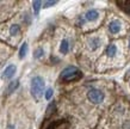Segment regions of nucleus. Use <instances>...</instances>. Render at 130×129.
<instances>
[{
	"label": "nucleus",
	"instance_id": "1",
	"mask_svg": "<svg viewBox=\"0 0 130 129\" xmlns=\"http://www.w3.org/2000/svg\"><path fill=\"white\" fill-rule=\"evenodd\" d=\"M44 90H45V81L41 75H36L31 79V84H30V92L31 96L35 98V101H40L43 97Z\"/></svg>",
	"mask_w": 130,
	"mask_h": 129
},
{
	"label": "nucleus",
	"instance_id": "2",
	"mask_svg": "<svg viewBox=\"0 0 130 129\" xmlns=\"http://www.w3.org/2000/svg\"><path fill=\"white\" fill-rule=\"evenodd\" d=\"M83 78V72L74 66H68L61 72L60 79L64 82H72V81H78Z\"/></svg>",
	"mask_w": 130,
	"mask_h": 129
},
{
	"label": "nucleus",
	"instance_id": "3",
	"mask_svg": "<svg viewBox=\"0 0 130 129\" xmlns=\"http://www.w3.org/2000/svg\"><path fill=\"white\" fill-rule=\"evenodd\" d=\"M87 98H88V101L91 103H93V104H102L104 102V99H105V93L103 92L102 90H99V89H94V87H92L88 90L87 92Z\"/></svg>",
	"mask_w": 130,
	"mask_h": 129
},
{
	"label": "nucleus",
	"instance_id": "4",
	"mask_svg": "<svg viewBox=\"0 0 130 129\" xmlns=\"http://www.w3.org/2000/svg\"><path fill=\"white\" fill-rule=\"evenodd\" d=\"M68 128H69L68 121H66V120H56V121L50 122L45 129H68Z\"/></svg>",
	"mask_w": 130,
	"mask_h": 129
},
{
	"label": "nucleus",
	"instance_id": "5",
	"mask_svg": "<svg viewBox=\"0 0 130 129\" xmlns=\"http://www.w3.org/2000/svg\"><path fill=\"white\" fill-rule=\"evenodd\" d=\"M17 72V67L14 65H8L6 68L4 69L3 72V74H1V79H4V80H8V79H11L14 77Z\"/></svg>",
	"mask_w": 130,
	"mask_h": 129
},
{
	"label": "nucleus",
	"instance_id": "6",
	"mask_svg": "<svg viewBox=\"0 0 130 129\" xmlns=\"http://www.w3.org/2000/svg\"><path fill=\"white\" fill-rule=\"evenodd\" d=\"M99 18V11L92 8V10H88V11L85 13V20L87 22H94Z\"/></svg>",
	"mask_w": 130,
	"mask_h": 129
},
{
	"label": "nucleus",
	"instance_id": "7",
	"mask_svg": "<svg viewBox=\"0 0 130 129\" xmlns=\"http://www.w3.org/2000/svg\"><path fill=\"white\" fill-rule=\"evenodd\" d=\"M121 29H122V23L119 20H112L109 24V31L111 34H113V35L115 34H118L121 31Z\"/></svg>",
	"mask_w": 130,
	"mask_h": 129
},
{
	"label": "nucleus",
	"instance_id": "8",
	"mask_svg": "<svg viewBox=\"0 0 130 129\" xmlns=\"http://www.w3.org/2000/svg\"><path fill=\"white\" fill-rule=\"evenodd\" d=\"M102 46V41L99 37H92V38L88 41V47H90L91 51H95L97 49H99Z\"/></svg>",
	"mask_w": 130,
	"mask_h": 129
},
{
	"label": "nucleus",
	"instance_id": "9",
	"mask_svg": "<svg viewBox=\"0 0 130 129\" xmlns=\"http://www.w3.org/2000/svg\"><path fill=\"white\" fill-rule=\"evenodd\" d=\"M117 51H118V49H117V47H116L115 44H109L106 47L105 54H106L107 58H115L116 54H117Z\"/></svg>",
	"mask_w": 130,
	"mask_h": 129
},
{
	"label": "nucleus",
	"instance_id": "10",
	"mask_svg": "<svg viewBox=\"0 0 130 129\" xmlns=\"http://www.w3.org/2000/svg\"><path fill=\"white\" fill-rule=\"evenodd\" d=\"M68 51H69V42H68V39H62L61 44H60V53L64 55Z\"/></svg>",
	"mask_w": 130,
	"mask_h": 129
},
{
	"label": "nucleus",
	"instance_id": "11",
	"mask_svg": "<svg viewBox=\"0 0 130 129\" xmlns=\"http://www.w3.org/2000/svg\"><path fill=\"white\" fill-rule=\"evenodd\" d=\"M18 86H19V80H12L7 86V93H12V92H14V91L18 89Z\"/></svg>",
	"mask_w": 130,
	"mask_h": 129
},
{
	"label": "nucleus",
	"instance_id": "12",
	"mask_svg": "<svg viewBox=\"0 0 130 129\" xmlns=\"http://www.w3.org/2000/svg\"><path fill=\"white\" fill-rule=\"evenodd\" d=\"M118 6H121L123 11L130 16V1H117Z\"/></svg>",
	"mask_w": 130,
	"mask_h": 129
},
{
	"label": "nucleus",
	"instance_id": "13",
	"mask_svg": "<svg viewBox=\"0 0 130 129\" xmlns=\"http://www.w3.org/2000/svg\"><path fill=\"white\" fill-rule=\"evenodd\" d=\"M26 53H28V43L24 42L19 48V59H24L25 56H26Z\"/></svg>",
	"mask_w": 130,
	"mask_h": 129
},
{
	"label": "nucleus",
	"instance_id": "14",
	"mask_svg": "<svg viewBox=\"0 0 130 129\" xmlns=\"http://www.w3.org/2000/svg\"><path fill=\"white\" fill-rule=\"evenodd\" d=\"M42 1H34L32 3V8H34V13H35V16H38L40 15V11H41V8H42Z\"/></svg>",
	"mask_w": 130,
	"mask_h": 129
},
{
	"label": "nucleus",
	"instance_id": "15",
	"mask_svg": "<svg viewBox=\"0 0 130 129\" xmlns=\"http://www.w3.org/2000/svg\"><path fill=\"white\" fill-rule=\"evenodd\" d=\"M44 56V49L42 47H38L37 49H35L34 51V59H42Z\"/></svg>",
	"mask_w": 130,
	"mask_h": 129
},
{
	"label": "nucleus",
	"instance_id": "16",
	"mask_svg": "<svg viewBox=\"0 0 130 129\" xmlns=\"http://www.w3.org/2000/svg\"><path fill=\"white\" fill-rule=\"evenodd\" d=\"M20 32V26L18 24H13L10 27V35L11 36H17Z\"/></svg>",
	"mask_w": 130,
	"mask_h": 129
},
{
	"label": "nucleus",
	"instance_id": "17",
	"mask_svg": "<svg viewBox=\"0 0 130 129\" xmlns=\"http://www.w3.org/2000/svg\"><path fill=\"white\" fill-rule=\"evenodd\" d=\"M56 109V104L55 102H51L49 105H48V109H47V116H49V115H51V113L55 111Z\"/></svg>",
	"mask_w": 130,
	"mask_h": 129
},
{
	"label": "nucleus",
	"instance_id": "18",
	"mask_svg": "<svg viewBox=\"0 0 130 129\" xmlns=\"http://www.w3.org/2000/svg\"><path fill=\"white\" fill-rule=\"evenodd\" d=\"M53 94H54V90L53 89H48L47 91H44V98L47 101H50L51 98H53Z\"/></svg>",
	"mask_w": 130,
	"mask_h": 129
},
{
	"label": "nucleus",
	"instance_id": "19",
	"mask_svg": "<svg viewBox=\"0 0 130 129\" xmlns=\"http://www.w3.org/2000/svg\"><path fill=\"white\" fill-rule=\"evenodd\" d=\"M57 4V1L56 0H54V1H45V3H43V6L42 7H44V8H48V7H51V6H54V5H56Z\"/></svg>",
	"mask_w": 130,
	"mask_h": 129
},
{
	"label": "nucleus",
	"instance_id": "20",
	"mask_svg": "<svg viewBox=\"0 0 130 129\" xmlns=\"http://www.w3.org/2000/svg\"><path fill=\"white\" fill-rule=\"evenodd\" d=\"M7 129H14V125H8Z\"/></svg>",
	"mask_w": 130,
	"mask_h": 129
},
{
	"label": "nucleus",
	"instance_id": "21",
	"mask_svg": "<svg viewBox=\"0 0 130 129\" xmlns=\"http://www.w3.org/2000/svg\"><path fill=\"white\" fill-rule=\"evenodd\" d=\"M129 48H130V37H129Z\"/></svg>",
	"mask_w": 130,
	"mask_h": 129
}]
</instances>
